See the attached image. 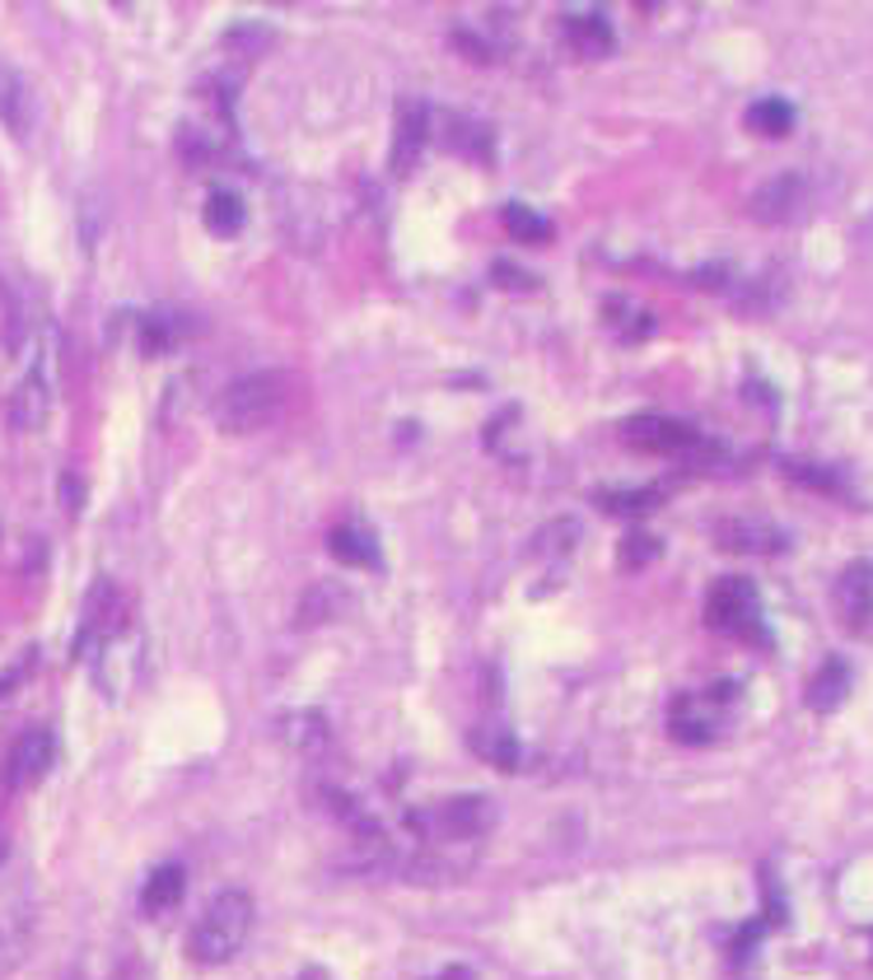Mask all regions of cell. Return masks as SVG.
Here are the masks:
<instances>
[{
  "instance_id": "6da1fadb",
  "label": "cell",
  "mask_w": 873,
  "mask_h": 980,
  "mask_svg": "<svg viewBox=\"0 0 873 980\" xmlns=\"http://www.w3.org/2000/svg\"><path fill=\"white\" fill-rule=\"evenodd\" d=\"M248 929H253V897L238 892V887H230V892H220L206 916H201L192 925V939H187V957L196 967H220L230 962V957L248 943Z\"/></svg>"
},
{
  "instance_id": "7a4b0ae2",
  "label": "cell",
  "mask_w": 873,
  "mask_h": 980,
  "mask_svg": "<svg viewBox=\"0 0 873 980\" xmlns=\"http://www.w3.org/2000/svg\"><path fill=\"white\" fill-rule=\"evenodd\" d=\"M285 402H290V374L262 370V374H248V378L230 383L225 393H220V402H215V425L230 430V435H243V430H257V425H266L272 416H281Z\"/></svg>"
},
{
  "instance_id": "3957f363",
  "label": "cell",
  "mask_w": 873,
  "mask_h": 980,
  "mask_svg": "<svg viewBox=\"0 0 873 980\" xmlns=\"http://www.w3.org/2000/svg\"><path fill=\"white\" fill-rule=\"evenodd\" d=\"M705 622L724 635H738L748 645H767V626H761V598H757V584L743 579V575H729L710 588L705 598Z\"/></svg>"
},
{
  "instance_id": "277c9868",
  "label": "cell",
  "mask_w": 873,
  "mask_h": 980,
  "mask_svg": "<svg viewBox=\"0 0 873 980\" xmlns=\"http://www.w3.org/2000/svg\"><path fill=\"white\" fill-rule=\"evenodd\" d=\"M407 827L420 831L425 840H473L490 827V804L467 794V799H444L435 808L407 812Z\"/></svg>"
},
{
  "instance_id": "5b68a950",
  "label": "cell",
  "mask_w": 873,
  "mask_h": 980,
  "mask_svg": "<svg viewBox=\"0 0 873 980\" xmlns=\"http://www.w3.org/2000/svg\"><path fill=\"white\" fill-rule=\"evenodd\" d=\"M621 440L631 448H644V453H701V448H710L697 425L668 421V416H631L621 425Z\"/></svg>"
},
{
  "instance_id": "8992f818",
  "label": "cell",
  "mask_w": 873,
  "mask_h": 980,
  "mask_svg": "<svg viewBox=\"0 0 873 980\" xmlns=\"http://www.w3.org/2000/svg\"><path fill=\"white\" fill-rule=\"evenodd\" d=\"M809 215V182L799 173H785V178H771L767 188H757L752 196V220L757 224H794Z\"/></svg>"
},
{
  "instance_id": "52a82bcc",
  "label": "cell",
  "mask_w": 873,
  "mask_h": 980,
  "mask_svg": "<svg viewBox=\"0 0 873 980\" xmlns=\"http://www.w3.org/2000/svg\"><path fill=\"white\" fill-rule=\"evenodd\" d=\"M836 612H841L845 630H855V635H864L873 626V565L869 560H855V565L841 569V579H836Z\"/></svg>"
},
{
  "instance_id": "ba28073f",
  "label": "cell",
  "mask_w": 873,
  "mask_h": 980,
  "mask_svg": "<svg viewBox=\"0 0 873 980\" xmlns=\"http://www.w3.org/2000/svg\"><path fill=\"white\" fill-rule=\"evenodd\" d=\"M733 696V687L724 681V687H714V691H705V696H687V700H678L673 705V738L678 742H691V747H701V742H710L714 734H720V715L710 710V705H720V700H729Z\"/></svg>"
},
{
  "instance_id": "9c48e42d",
  "label": "cell",
  "mask_w": 873,
  "mask_h": 980,
  "mask_svg": "<svg viewBox=\"0 0 873 980\" xmlns=\"http://www.w3.org/2000/svg\"><path fill=\"white\" fill-rule=\"evenodd\" d=\"M52 412V374H48V360H38L33 370L19 378V387L10 393V430H38Z\"/></svg>"
},
{
  "instance_id": "30bf717a",
  "label": "cell",
  "mask_w": 873,
  "mask_h": 980,
  "mask_svg": "<svg viewBox=\"0 0 873 980\" xmlns=\"http://www.w3.org/2000/svg\"><path fill=\"white\" fill-rule=\"evenodd\" d=\"M0 127H6L10 135H19V141H29L33 127H38V99L29 80L14 71V65L0 61Z\"/></svg>"
},
{
  "instance_id": "8fae6325",
  "label": "cell",
  "mask_w": 873,
  "mask_h": 980,
  "mask_svg": "<svg viewBox=\"0 0 873 980\" xmlns=\"http://www.w3.org/2000/svg\"><path fill=\"white\" fill-rule=\"evenodd\" d=\"M52 761H57V738L48 734V728H29V734L19 738L14 751H10L6 780H10L14 789H29V785H38L42 775L52 770Z\"/></svg>"
},
{
  "instance_id": "7c38bea8",
  "label": "cell",
  "mask_w": 873,
  "mask_h": 980,
  "mask_svg": "<svg viewBox=\"0 0 873 980\" xmlns=\"http://www.w3.org/2000/svg\"><path fill=\"white\" fill-rule=\"evenodd\" d=\"M714 542L724 552H743V556H775L785 552V533L771 528V523H757V518H724L714 523Z\"/></svg>"
},
{
  "instance_id": "4fadbf2b",
  "label": "cell",
  "mask_w": 873,
  "mask_h": 980,
  "mask_svg": "<svg viewBox=\"0 0 873 980\" xmlns=\"http://www.w3.org/2000/svg\"><path fill=\"white\" fill-rule=\"evenodd\" d=\"M276 734H281V742H285L290 751H300V757H323L327 742H332L327 719H323L318 710H295V715H285V719L276 724Z\"/></svg>"
},
{
  "instance_id": "5bb4252c",
  "label": "cell",
  "mask_w": 873,
  "mask_h": 980,
  "mask_svg": "<svg viewBox=\"0 0 873 980\" xmlns=\"http://www.w3.org/2000/svg\"><path fill=\"white\" fill-rule=\"evenodd\" d=\"M425 122H430V112H425L420 103H402V108H397V141H393V173H397V178H407L412 164L420 159Z\"/></svg>"
},
{
  "instance_id": "9a60e30c",
  "label": "cell",
  "mask_w": 873,
  "mask_h": 980,
  "mask_svg": "<svg viewBox=\"0 0 873 980\" xmlns=\"http://www.w3.org/2000/svg\"><path fill=\"white\" fill-rule=\"evenodd\" d=\"M327 546H332V556H337L342 565H361V569H378V565H384V556H378V542H374L365 528H351V523L332 528Z\"/></svg>"
},
{
  "instance_id": "2e32d148",
  "label": "cell",
  "mask_w": 873,
  "mask_h": 980,
  "mask_svg": "<svg viewBox=\"0 0 873 980\" xmlns=\"http://www.w3.org/2000/svg\"><path fill=\"white\" fill-rule=\"evenodd\" d=\"M845 696H850V668L841 664V658H832V664H822L818 677L809 681V705L818 715H832Z\"/></svg>"
},
{
  "instance_id": "e0dca14e",
  "label": "cell",
  "mask_w": 873,
  "mask_h": 980,
  "mask_svg": "<svg viewBox=\"0 0 873 980\" xmlns=\"http://www.w3.org/2000/svg\"><path fill=\"white\" fill-rule=\"evenodd\" d=\"M183 887H187L183 869H177V863H164V869H154V873H150L145 892H141V910H145V916H160V910H173L177 901H183Z\"/></svg>"
},
{
  "instance_id": "ac0fdd59",
  "label": "cell",
  "mask_w": 873,
  "mask_h": 980,
  "mask_svg": "<svg viewBox=\"0 0 873 980\" xmlns=\"http://www.w3.org/2000/svg\"><path fill=\"white\" fill-rule=\"evenodd\" d=\"M566 38L575 42L585 57H608L612 52V29L602 14H566Z\"/></svg>"
},
{
  "instance_id": "d6986e66",
  "label": "cell",
  "mask_w": 873,
  "mask_h": 980,
  "mask_svg": "<svg viewBox=\"0 0 873 980\" xmlns=\"http://www.w3.org/2000/svg\"><path fill=\"white\" fill-rule=\"evenodd\" d=\"M201 220H206V230L220 234V239H234L243 224H248V211H243V201L234 192H211L206 196V211H201Z\"/></svg>"
},
{
  "instance_id": "ffe728a7",
  "label": "cell",
  "mask_w": 873,
  "mask_h": 980,
  "mask_svg": "<svg viewBox=\"0 0 873 980\" xmlns=\"http://www.w3.org/2000/svg\"><path fill=\"white\" fill-rule=\"evenodd\" d=\"M337 612H346V594L332 584H313L304 603H300V626H318V622H332Z\"/></svg>"
},
{
  "instance_id": "44dd1931",
  "label": "cell",
  "mask_w": 873,
  "mask_h": 980,
  "mask_svg": "<svg viewBox=\"0 0 873 980\" xmlns=\"http://www.w3.org/2000/svg\"><path fill=\"white\" fill-rule=\"evenodd\" d=\"M29 943H33V925H29V920L0 925V976H10V971L24 967Z\"/></svg>"
},
{
  "instance_id": "7402d4cb",
  "label": "cell",
  "mask_w": 873,
  "mask_h": 980,
  "mask_svg": "<svg viewBox=\"0 0 873 980\" xmlns=\"http://www.w3.org/2000/svg\"><path fill=\"white\" fill-rule=\"evenodd\" d=\"M473 747H477V757H481V761L500 766V770H514V766H519V742H514L509 734H500V728H477V734H473Z\"/></svg>"
},
{
  "instance_id": "603a6c76",
  "label": "cell",
  "mask_w": 873,
  "mask_h": 980,
  "mask_svg": "<svg viewBox=\"0 0 873 980\" xmlns=\"http://www.w3.org/2000/svg\"><path fill=\"white\" fill-rule=\"evenodd\" d=\"M500 220H505L509 239H519V243H547L551 239V224L542 215H532L528 206H519V201H509V206L500 211Z\"/></svg>"
},
{
  "instance_id": "cb8c5ba5",
  "label": "cell",
  "mask_w": 873,
  "mask_h": 980,
  "mask_svg": "<svg viewBox=\"0 0 873 980\" xmlns=\"http://www.w3.org/2000/svg\"><path fill=\"white\" fill-rule=\"evenodd\" d=\"M748 127L761 135H785L794 127V108L785 99H761L748 108Z\"/></svg>"
},
{
  "instance_id": "d4e9b609",
  "label": "cell",
  "mask_w": 873,
  "mask_h": 980,
  "mask_svg": "<svg viewBox=\"0 0 873 980\" xmlns=\"http://www.w3.org/2000/svg\"><path fill=\"white\" fill-rule=\"evenodd\" d=\"M575 542H579V523L575 518H556V523H547V528L532 537V552L537 556H566V552H575Z\"/></svg>"
},
{
  "instance_id": "484cf974",
  "label": "cell",
  "mask_w": 873,
  "mask_h": 980,
  "mask_svg": "<svg viewBox=\"0 0 873 980\" xmlns=\"http://www.w3.org/2000/svg\"><path fill=\"white\" fill-rule=\"evenodd\" d=\"M602 323H612L617 332H621V341H636V336H644L649 327V313H640L636 304H626V300H608L602 304Z\"/></svg>"
},
{
  "instance_id": "4316f807",
  "label": "cell",
  "mask_w": 873,
  "mask_h": 980,
  "mask_svg": "<svg viewBox=\"0 0 873 980\" xmlns=\"http://www.w3.org/2000/svg\"><path fill=\"white\" fill-rule=\"evenodd\" d=\"M598 505L608 514H644L659 505V491H602Z\"/></svg>"
},
{
  "instance_id": "83f0119b",
  "label": "cell",
  "mask_w": 873,
  "mask_h": 980,
  "mask_svg": "<svg viewBox=\"0 0 873 980\" xmlns=\"http://www.w3.org/2000/svg\"><path fill=\"white\" fill-rule=\"evenodd\" d=\"M449 145L454 150H463V154H473V159H490V131L481 127V122H454V131H449Z\"/></svg>"
},
{
  "instance_id": "f1b7e54d",
  "label": "cell",
  "mask_w": 873,
  "mask_h": 980,
  "mask_svg": "<svg viewBox=\"0 0 873 980\" xmlns=\"http://www.w3.org/2000/svg\"><path fill=\"white\" fill-rule=\"evenodd\" d=\"M173 346V317L169 313H145L141 317V351L145 355H164Z\"/></svg>"
},
{
  "instance_id": "f546056e",
  "label": "cell",
  "mask_w": 873,
  "mask_h": 980,
  "mask_svg": "<svg viewBox=\"0 0 873 980\" xmlns=\"http://www.w3.org/2000/svg\"><path fill=\"white\" fill-rule=\"evenodd\" d=\"M785 476H790V482H799V486L826 491V495H832V491H845V482H841V476H836L832 467H813V463H794V458H790V463H785Z\"/></svg>"
},
{
  "instance_id": "4dcf8cb0",
  "label": "cell",
  "mask_w": 873,
  "mask_h": 980,
  "mask_svg": "<svg viewBox=\"0 0 873 980\" xmlns=\"http://www.w3.org/2000/svg\"><path fill=\"white\" fill-rule=\"evenodd\" d=\"M659 537H649V533H631L621 542V565L626 569H640V565H649V560H659Z\"/></svg>"
},
{
  "instance_id": "1f68e13d",
  "label": "cell",
  "mask_w": 873,
  "mask_h": 980,
  "mask_svg": "<svg viewBox=\"0 0 873 980\" xmlns=\"http://www.w3.org/2000/svg\"><path fill=\"white\" fill-rule=\"evenodd\" d=\"M500 285H509V290H532V281H524V271L519 266H509V262H496V271H490Z\"/></svg>"
},
{
  "instance_id": "d6a6232c",
  "label": "cell",
  "mask_w": 873,
  "mask_h": 980,
  "mask_svg": "<svg viewBox=\"0 0 873 980\" xmlns=\"http://www.w3.org/2000/svg\"><path fill=\"white\" fill-rule=\"evenodd\" d=\"M454 48H467V57H473V61H490V48H486V42H477L473 33H454Z\"/></svg>"
},
{
  "instance_id": "836d02e7",
  "label": "cell",
  "mask_w": 873,
  "mask_h": 980,
  "mask_svg": "<svg viewBox=\"0 0 873 980\" xmlns=\"http://www.w3.org/2000/svg\"><path fill=\"white\" fill-rule=\"evenodd\" d=\"M61 491H65V509H80V486L71 482V476H65V486H61Z\"/></svg>"
}]
</instances>
